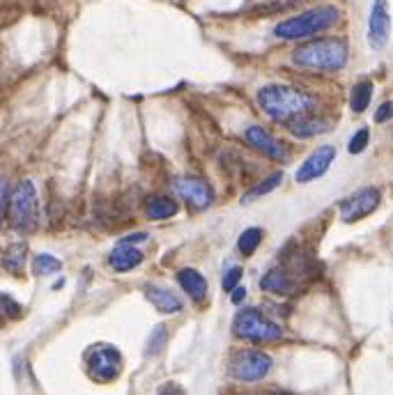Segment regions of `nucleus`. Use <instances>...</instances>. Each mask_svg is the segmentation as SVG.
Here are the masks:
<instances>
[{
	"instance_id": "nucleus-1",
	"label": "nucleus",
	"mask_w": 393,
	"mask_h": 395,
	"mask_svg": "<svg viewBox=\"0 0 393 395\" xmlns=\"http://www.w3.org/2000/svg\"><path fill=\"white\" fill-rule=\"evenodd\" d=\"M258 104L260 109L269 115L271 120H290L297 115L311 113L316 106V99L306 92L292 88V85H264L258 92Z\"/></svg>"
},
{
	"instance_id": "nucleus-2",
	"label": "nucleus",
	"mask_w": 393,
	"mask_h": 395,
	"mask_svg": "<svg viewBox=\"0 0 393 395\" xmlns=\"http://www.w3.org/2000/svg\"><path fill=\"white\" fill-rule=\"evenodd\" d=\"M292 62L304 69L338 71L347 64V44L342 39H316L302 44L292 53Z\"/></svg>"
},
{
	"instance_id": "nucleus-3",
	"label": "nucleus",
	"mask_w": 393,
	"mask_h": 395,
	"mask_svg": "<svg viewBox=\"0 0 393 395\" xmlns=\"http://www.w3.org/2000/svg\"><path fill=\"white\" fill-rule=\"evenodd\" d=\"M340 19V10L336 5H318L309 12H302L292 19L281 21L274 28L278 39H304L331 28Z\"/></svg>"
},
{
	"instance_id": "nucleus-4",
	"label": "nucleus",
	"mask_w": 393,
	"mask_h": 395,
	"mask_svg": "<svg viewBox=\"0 0 393 395\" xmlns=\"http://www.w3.org/2000/svg\"><path fill=\"white\" fill-rule=\"evenodd\" d=\"M10 223L19 232H28L37 226V191L30 179L17 184L10 198Z\"/></svg>"
},
{
	"instance_id": "nucleus-5",
	"label": "nucleus",
	"mask_w": 393,
	"mask_h": 395,
	"mask_svg": "<svg viewBox=\"0 0 393 395\" xmlns=\"http://www.w3.org/2000/svg\"><path fill=\"white\" fill-rule=\"evenodd\" d=\"M232 329H235V336L251 342H271L283 336L281 327L264 318L258 308H244V311H239L237 318H235Z\"/></svg>"
},
{
	"instance_id": "nucleus-6",
	"label": "nucleus",
	"mask_w": 393,
	"mask_h": 395,
	"mask_svg": "<svg viewBox=\"0 0 393 395\" xmlns=\"http://www.w3.org/2000/svg\"><path fill=\"white\" fill-rule=\"evenodd\" d=\"M271 370V356L264 354L260 349H244L237 351L230 361V377L239 379V382H260L269 375Z\"/></svg>"
},
{
	"instance_id": "nucleus-7",
	"label": "nucleus",
	"mask_w": 393,
	"mask_h": 395,
	"mask_svg": "<svg viewBox=\"0 0 393 395\" xmlns=\"http://www.w3.org/2000/svg\"><path fill=\"white\" fill-rule=\"evenodd\" d=\"M88 372L97 382H113L122 370V354L113 345H95L85 354Z\"/></svg>"
},
{
	"instance_id": "nucleus-8",
	"label": "nucleus",
	"mask_w": 393,
	"mask_h": 395,
	"mask_svg": "<svg viewBox=\"0 0 393 395\" xmlns=\"http://www.w3.org/2000/svg\"><path fill=\"white\" fill-rule=\"evenodd\" d=\"M382 193L375 186H363V189L354 191L352 196H347L340 203V219L345 223H354V221L366 219L368 214H373L380 207Z\"/></svg>"
},
{
	"instance_id": "nucleus-9",
	"label": "nucleus",
	"mask_w": 393,
	"mask_h": 395,
	"mask_svg": "<svg viewBox=\"0 0 393 395\" xmlns=\"http://www.w3.org/2000/svg\"><path fill=\"white\" fill-rule=\"evenodd\" d=\"M391 35V14L387 0H375L368 17V42L375 51H382Z\"/></svg>"
},
{
	"instance_id": "nucleus-10",
	"label": "nucleus",
	"mask_w": 393,
	"mask_h": 395,
	"mask_svg": "<svg viewBox=\"0 0 393 395\" xmlns=\"http://www.w3.org/2000/svg\"><path fill=\"white\" fill-rule=\"evenodd\" d=\"M333 159H336V147L333 145L318 147L316 152L309 154V159L299 166L295 179L299 184H309V182H313V179L322 177L325 172L329 170V166L333 163Z\"/></svg>"
},
{
	"instance_id": "nucleus-11",
	"label": "nucleus",
	"mask_w": 393,
	"mask_h": 395,
	"mask_svg": "<svg viewBox=\"0 0 393 395\" xmlns=\"http://www.w3.org/2000/svg\"><path fill=\"white\" fill-rule=\"evenodd\" d=\"M244 138L251 143L255 149H260L264 156H269V159H274V161H285V159H288V149H285L283 143L276 140L274 136H271L269 131H264V129L258 127V125L246 127Z\"/></svg>"
},
{
	"instance_id": "nucleus-12",
	"label": "nucleus",
	"mask_w": 393,
	"mask_h": 395,
	"mask_svg": "<svg viewBox=\"0 0 393 395\" xmlns=\"http://www.w3.org/2000/svg\"><path fill=\"white\" fill-rule=\"evenodd\" d=\"M175 191L180 193L182 198H187L191 205L198 207V210H207L214 200L212 186L205 182V179L198 177H182L175 182Z\"/></svg>"
},
{
	"instance_id": "nucleus-13",
	"label": "nucleus",
	"mask_w": 393,
	"mask_h": 395,
	"mask_svg": "<svg viewBox=\"0 0 393 395\" xmlns=\"http://www.w3.org/2000/svg\"><path fill=\"white\" fill-rule=\"evenodd\" d=\"M285 122H288L290 134H295L297 138H313V136H320L331 129L329 127V120L318 118V115H309V113L297 115V118H290Z\"/></svg>"
},
{
	"instance_id": "nucleus-14",
	"label": "nucleus",
	"mask_w": 393,
	"mask_h": 395,
	"mask_svg": "<svg viewBox=\"0 0 393 395\" xmlns=\"http://www.w3.org/2000/svg\"><path fill=\"white\" fill-rule=\"evenodd\" d=\"M145 297H147L149 304H152L156 311L163 313V315H173V313L182 311V301L177 299L170 290H166V287L147 283L145 285Z\"/></svg>"
},
{
	"instance_id": "nucleus-15",
	"label": "nucleus",
	"mask_w": 393,
	"mask_h": 395,
	"mask_svg": "<svg viewBox=\"0 0 393 395\" xmlns=\"http://www.w3.org/2000/svg\"><path fill=\"white\" fill-rule=\"evenodd\" d=\"M143 262V253L134 244H125V241H118V246L111 250L109 255V264L116 271H131L136 269L138 264Z\"/></svg>"
},
{
	"instance_id": "nucleus-16",
	"label": "nucleus",
	"mask_w": 393,
	"mask_h": 395,
	"mask_svg": "<svg viewBox=\"0 0 393 395\" xmlns=\"http://www.w3.org/2000/svg\"><path fill=\"white\" fill-rule=\"evenodd\" d=\"M177 283H180V287L189 294L191 299H196V301L205 299L207 281H205V276L200 274V271H196V269H180V271H177Z\"/></svg>"
},
{
	"instance_id": "nucleus-17",
	"label": "nucleus",
	"mask_w": 393,
	"mask_h": 395,
	"mask_svg": "<svg viewBox=\"0 0 393 395\" xmlns=\"http://www.w3.org/2000/svg\"><path fill=\"white\" fill-rule=\"evenodd\" d=\"M260 287L264 292H271V294H290L292 292V281H290L288 271L276 267V269H269L267 274L262 276Z\"/></svg>"
},
{
	"instance_id": "nucleus-18",
	"label": "nucleus",
	"mask_w": 393,
	"mask_h": 395,
	"mask_svg": "<svg viewBox=\"0 0 393 395\" xmlns=\"http://www.w3.org/2000/svg\"><path fill=\"white\" fill-rule=\"evenodd\" d=\"M145 214L152 221H163L177 214V203L166 196H149L145 203Z\"/></svg>"
},
{
	"instance_id": "nucleus-19",
	"label": "nucleus",
	"mask_w": 393,
	"mask_h": 395,
	"mask_svg": "<svg viewBox=\"0 0 393 395\" xmlns=\"http://www.w3.org/2000/svg\"><path fill=\"white\" fill-rule=\"evenodd\" d=\"M281 182H283V172H274V175H269V177L260 179L258 184H253L251 189H248V191L244 193V196H241V205H248V203H253V200H258V198H262V196H267V193L274 191Z\"/></svg>"
},
{
	"instance_id": "nucleus-20",
	"label": "nucleus",
	"mask_w": 393,
	"mask_h": 395,
	"mask_svg": "<svg viewBox=\"0 0 393 395\" xmlns=\"http://www.w3.org/2000/svg\"><path fill=\"white\" fill-rule=\"evenodd\" d=\"M370 99H373V83L370 81H361L356 83L352 92H349V109L354 113H363L368 109Z\"/></svg>"
},
{
	"instance_id": "nucleus-21",
	"label": "nucleus",
	"mask_w": 393,
	"mask_h": 395,
	"mask_svg": "<svg viewBox=\"0 0 393 395\" xmlns=\"http://www.w3.org/2000/svg\"><path fill=\"white\" fill-rule=\"evenodd\" d=\"M26 253H28L26 244H12V246L7 248L5 257H3L5 269H10L12 274H19V271L24 269V264H26Z\"/></svg>"
},
{
	"instance_id": "nucleus-22",
	"label": "nucleus",
	"mask_w": 393,
	"mask_h": 395,
	"mask_svg": "<svg viewBox=\"0 0 393 395\" xmlns=\"http://www.w3.org/2000/svg\"><path fill=\"white\" fill-rule=\"evenodd\" d=\"M262 230L260 228H248L244 230V232L239 235V239H237V250L241 255H253L255 253V248L260 246V241H262Z\"/></svg>"
},
{
	"instance_id": "nucleus-23",
	"label": "nucleus",
	"mask_w": 393,
	"mask_h": 395,
	"mask_svg": "<svg viewBox=\"0 0 393 395\" xmlns=\"http://www.w3.org/2000/svg\"><path fill=\"white\" fill-rule=\"evenodd\" d=\"M60 269H62V262L58 260V257H53L48 253H39L33 260V271L37 276H51V274H55V271H60Z\"/></svg>"
},
{
	"instance_id": "nucleus-24",
	"label": "nucleus",
	"mask_w": 393,
	"mask_h": 395,
	"mask_svg": "<svg viewBox=\"0 0 393 395\" xmlns=\"http://www.w3.org/2000/svg\"><path fill=\"white\" fill-rule=\"evenodd\" d=\"M163 342H166V329H163V327H154V331H152V336H149V340L145 345V354L147 356L159 354L161 347H163Z\"/></svg>"
},
{
	"instance_id": "nucleus-25",
	"label": "nucleus",
	"mask_w": 393,
	"mask_h": 395,
	"mask_svg": "<svg viewBox=\"0 0 393 395\" xmlns=\"http://www.w3.org/2000/svg\"><path fill=\"white\" fill-rule=\"evenodd\" d=\"M0 313H3L5 318H10V320H17V318H21V306L10 297V294L0 292Z\"/></svg>"
},
{
	"instance_id": "nucleus-26",
	"label": "nucleus",
	"mask_w": 393,
	"mask_h": 395,
	"mask_svg": "<svg viewBox=\"0 0 393 395\" xmlns=\"http://www.w3.org/2000/svg\"><path fill=\"white\" fill-rule=\"evenodd\" d=\"M368 138H370L368 129H359V131H356L352 138H349V145H347L349 154H361L363 149H366V145H368Z\"/></svg>"
},
{
	"instance_id": "nucleus-27",
	"label": "nucleus",
	"mask_w": 393,
	"mask_h": 395,
	"mask_svg": "<svg viewBox=\"0 0 393 395\" xmlns=\"http://www.w3.org/2000/svg\"><path fill=\"white\" fill-rule=\"evenodd\" d=\"M239 281H241V269H239V267L228 269V274L223 276V290L232 292L235 287H237V283H239Z\"/></svg>"
},
{
	"instance_id": "nucleus-28",
	"label": "nucleus",
	"mask_w": 393,
	"mask_h": 395,
	"mask_svg": "<svg viewBox=\"0 0 393 395\" xmlns=\"http://www.w3.org/2000/svg\"><path fill=\"white\" fill-rule=\"evenodd\" d=\"M391 118H393V104L384 102L380 109L375 111V122H377V125H382V122H389Z\"/></svg>"
},
{
	"instance_id": "nucleus-29",
	"label": "nucleus",
	"mask_w": 393,
	"mask_h": 395,
	"mask_svg": "<svg viewBox=\"0 0 393 395\" xmlns=\"http://www.w3.org/2000/svg\"><path fill=\"white\" fill-rule=\"evenodd\" d=\"M145 239H147L145 232H134V235H127L125 239H120V241H125V244H140V241H145Z\"/></svg>"
},
{
	"instance_id": "nucleus-30",
	"label": "nucleus",
	"mask_w": 393,
	"mask_h": 395,
	"mask_svg": "<svg viewBox=\"0 0 393 395\" xmlns=\"http://www.w3.org/2000/svg\"><path fill=\"white\" fill-rule=\"evenodd\" d=\"M159 395H182V389L177 384H166L159 389Z\"/></svg>"
},
{
	"instance_id": "nucleus-31",
	"label": "nucleus",
	"mask_w": 393,
	"mask_h": 395,
	"mask_svg": "<svg viewBox=\"0 0 393 395\" xmlns=\"http://www.w3.org/2000/svg\"><path fill=\"white\" fill-rule=\"evenodd\" d=\"M244 297H246V290L244 287H235L232 290V294H230V299H232V304H241V301H244Z\"/></svg>"
},
{
	"instance_id": "nucleus-32",
	"label": "nucleus",
	"mask_w": 393,
	"mask_h": 395,
	"mask_svg": "<svg viewBox=\"0 0 393 395\" xmlns=\"http://www.w3.org/2000/svg\"><path fill=\"white\" fill-rule=\"evenodd\" d=\"M5 198H7V182L0 179V221H3V207H5Z\"/></svg>"
}]
</instances>
